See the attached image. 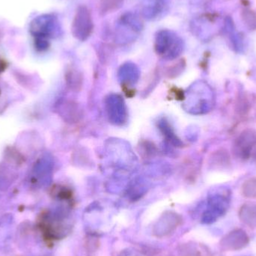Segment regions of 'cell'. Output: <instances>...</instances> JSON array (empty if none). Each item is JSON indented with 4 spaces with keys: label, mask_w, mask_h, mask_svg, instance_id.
<instances>
[{
    "label": "cell",
    "mask_w": 256,
    "mask_h": 256,
    "mask_svg": "<svg viewBox=\"0 0 256 256\" xmlns=\"http://www.w3.org/2000/svg\"><path fill=\"white\" fill-rule=\"evenodd\" d=\"M106 111L110 121L115 126H123L128 120V110L121 96L112 94L106 100Z\"/></svg>",
    "instance_id": "3"
},
{
    "label": "cell",
    "mask_w": 256,
    "mask_h": 256,
    "mask_svg": "<svg viewBox=\"0 0 256 256\" xmlns=\"http://www.w3.org/2000/svg\"><path fill=\"white\" fill-rule=\"evenodd\" d=\"M250 243L249 236L242 230H233L221 240L220 246L226 251H238L246 248Z\"/></svg>",
    "instance_id": "5"
},
{
    "label": "cell",
    "mask_w": 256,
    "mask_h": 256,
    "mask_svg": "<svg viewBox=\"0 0 256 256\" xmlns=\"http://www.w3.org/2000/svg\"><path fill=\"white\" fill-rule=\"evenodd\" d=\"M68 81L70 84V87L74 88V90H78L79 91L82 86V75L79 72H76L75 70H72L68 74Z\"/></svg>",
    "instance_id": "13"
},
{
    "label": "cell",
    "mask_w": 256,
    "mask_h": 256,
    "mask_svg": "<svg viewBox=\"0 0 256 256\" xmlns=\"http://www.w3.org/2000/svg\"><path fill=\"white\" fill-rule=\"evenodd\" d=\"M140 70L136 64L132 63H126L122 66L118 70V78L123 84H136L140 78Z\"/></svg>",
    "instance_id": "6"
},
{
    "label": "cell",
    "mask_w": 256,
    "mask_h": 256,
    "mask_svg": "<svg viewBox=\"0 0 256 256\" xmlns=\"http://www.w3.org/2000/svg\"><path fill=\"white\" fill-rule=\"evenodd\" d=\"M250 109V102L246 96L242 94L239 96L236 102V112L240 116H244L248 114Z\"/></svg>",
    "instance_id": "14"
},
{
    "label": "cell",
    "mask_w": 256,
    "mask_h": 256,
    "mask_svg": "<svg viewBox=\"0 0 256 256\" xmlns=\"http://www.w3.org/2000/svg\"><path fill=\"white\" fill-rule=\"evenodd\" d=\"M158 127L160 130L161 132L162 135L166 137L167 140L171 143L173 146L176 147H182V142L180 141V138L177 136L174 130L172 128L171 124L168 123L166 120H162L158 123Z\"/></svg>",
    "instance_id": "8"
},
{
    "label": "cell",
    "mask_w": 256,
    "mask_h": 256,
    "mask_svg": "<svg viewBox=\"0 0 256 256\" xmlns=\"http://www.w3.org/2000/svg\"><path fill=\"white\" fill-rule=\"evenodd\" d=\"M256 147V131L246 130L240 134L233 147V152L237 158L248 160L252 155V150Z\"/></svg>",
    "instance_id": "4"
},
{
    "label": "cell",
    "mask_w": 256,
    "mask_h": 256,
    "mask_svg": "<svg viewBox=\"0 0 256 256\" xmlns=\"http://www.w3.org/2000/svg\"><path fill=\"white\" fill-rule=\"evenodd\" d=\"M178 256H201L200 251L192 246H184Z\"/></svg>",
    "instance_id": "15"
},
{
    "label": "cell",
    "mask_w": 256,
    "mask_h": 256,
    "mask_svg": "<svg viewBox=\"0 0 256 256\" xmlns=\"http://www.w3.org/2000/svg\"><path fill=\"white\" fill-rule=\"evenodd\" d=\"M184 43L174 32L160 30L154 39V50L158 56L166 60H176L183 52Z\"/></svg>",
    "instance_id": "1"
},
{
    "label": "cell",
    "mask_w": 256,
    "mask_h": 256,
    "mask_svg": "<svg viewBox=\"0 0 256 256\" xmlns=\"http://www.w3.org/2000/svg\"><path fill=\"white\" fill-rule=\"evenodd\" d=\"M214 164L220 168L227 167L230 164V158L226 150H220L214 154Z\"/></svg>",
    "instance_id": "11"
},
{
    "label": "cell",
    "mask_w": 256,
    "mask_h": 256,
    "mask_svg": "<svg viewBox=\"0 0 256 256\" xmlns=\"http://www.w3.org/2000/svg\"><path fill=\"white\" fill-rule=\"evenodd\" d=\"M94 31L92 15L87 6H78L72 22V32L74 37L80 42L86 40Z\"/></svg>",
    "instance_id": "2"
},
{
    "label": "cell",
    "mask_w": 256,
    "mask_h": 256,
    "mask_svg": "<svg viewBox=\"0 0 256 256\" xmlns=\"http://www.w3.org/2000/svg\"><path fill=\"white\" fill-rule=\"evenodd\" d=\"M242 19L245 25L250 30H256V13L250 9H245L242 12Z\"/></svg>",
    "instance_id": "12"
},
{
    "label": "cell",
    "mask_w": 256,
    "mask_h": 256,
    "mask_svg": "<svg viewBox=\"0 0 256 256\" xmlns=\"http://www.w3.org/2000/svg\"><path fill=\"white\" fill-rule=\"evenodd\" d=\"M242 192L245 198H256V178L246 180L243 184Z\"/></svg>",
    "instance_id": "10"
},
{
    "label": "cell",
    "mask_w": 256,
    "mask_h": 256,
    "mask_svg": "<svg viewBox=\"0 0 256 256\" xmlns=\"http://www.w3.org/2000/svg\"><path fill=\"white\" fill-rule=\"evenodd\" d=\"M124 0H98V10L100 15H106L121 8Z\"/></svg>",
    "instance_id": "9"
},
{
    "label": "cell",
    "mask_w": 256,
    "mask_h": 256,
    "mask_svg": "<svg viewBox=\"0 0 256 256\" xmlns=\"http://www.w3.org/2000/svg\"><path fill=\"white\" fill-rule=\"evenodd\" d=\"M240 221L251 228H256V204L248 202L243 204L238 213Z\"/></svg>",
    "instance_id": "7"
}]
</instances>
